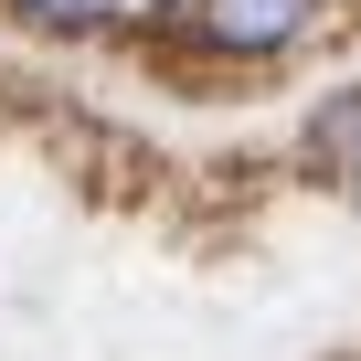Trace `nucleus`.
Wrapping results in <instances>:
<instances>
[{
    "label": "nucleus",
    "instance_id": "obj_2",
    "mask_svg": "<svg viewBox=\"0 0 361 361\" xmlns=\"http://www.w3.org/2000/svg\"><path fill=\"white\" fill-rule=\"evenodd\" d=\"M32 22H54V32H96V22H117L128 0H22Z\"/></svg>",
    "mask_w": 361,
    "mask_h": 361
},
{
    "label": "nucleus",
    "instance_id": "obj_3",
    "mask_svg": "<svg viewBox=\"0 0 361 361\" xmlns=\"http://www.w3.org/2000/svg\"><path fill=\"white\" fill-rule=\"evenodd\" d=\"M340 180H350V202H361V149H350V159H340Z\"/></svg>",
    "mask_w": 361,
    "mask_h": 361
},
{
    "label": "nucleus",
    "instance_id": "obj_1",
    "mask_svg": "<svg viewBox=\"0 0 361 361\" xmlns=\"http://www.w3.org/2000/svg\"><path fill=\"white\" fill-rule=\"evenodd\" d=\"M308 22H319V0H159V32H170V43H192V54H234V64L287 54Z\"/></svg>",
    "mask_w": 361,
    "mask_h": 361
}]
</instances>
